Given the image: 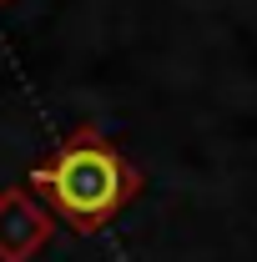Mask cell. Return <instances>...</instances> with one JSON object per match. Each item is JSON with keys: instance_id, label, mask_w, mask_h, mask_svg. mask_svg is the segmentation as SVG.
I'll list each match as a JSON object with an SVG mask.
<instances>
[{"instance_id": "1", "label": "cell", "mask_w": 257, "mask_h": 262, "mask_svg": "<svg viewBox=\"0 0 257 262\" xmlns=\"http://www.w3.org/2000/svg\"><path fill=\"white\" fill-rule=\"evenodd\" d=\"M31 187L76 232H101L131 196L141 192V171L96 126H81L56 146L51 162H40L31 171Z\"/></svg>"}, {"instance_id": "2", "label": "cell", "mask_w": 257, "mask_h": 262, "mask_svg": "<svg viewBox=\"0 0 257 262\" xmlns=\"http://www.w3.org/2000/svg\"><path fill=\"white\" fill-rule=\"evenodd\" d=\"M51 237V212L26 192H0V262H31Z\"/></svg>"}, {"instance_id": "3", "label": "cell", "mask_w": 257, "mask_h": 262, "mask_svg": "<svg viewBox=\"0 0 257 262\" xmlns=\"http://www.w3.org/2000/svg\"><path fill=\"white\" fill-rule=\"evenodd\" d=\"M0 5H5V0H0Z\"/></svg>"}]
</instances>
